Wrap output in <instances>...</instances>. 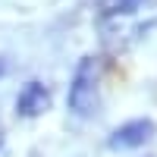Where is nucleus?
<instances>
[{
    "instance_id": "obj_5",
    "label": "nucleus",
    "mask_w": 157,
    "mask_h": 157,
    "mask_svg": "<svg viewBox=\"0 0 157 157\" xmlns=\"http://www.w3.org/2000/svg\"><path fill=\"white\" fill-rule=\"evenodd\" d=\"M3 72H6V63H3V60H0V78H3Z\"/></svg>"
},
{
    "instance_id": "obj_1",
    "label": "nucleus",
    "mask_w": 157,
    "mask_h": 157,
    "mask_svg": "<svg viewBox=\"0 0 157 157\" xmlns=\"http://www.w3.org/2000/svg\"><path fill=\"white\" fill-rule=\"evenodd\" d=\"M101 78H104V60L88 54L78 60V66L72 72V82H69V94L66 104L75 116H91L101 104Z\"/></svg>"
},
{
    "instance_id": "obj_2",
    "label": "nucleus",
    "mask_w": 157,
    "mask_h": 157,
    "mask_svg": "<svg viewBox=\"0 0 157 157\" xmlns=\"http://www.w3.org/2000/svg\"><path fill=\"white\" fill-rule=\"evenodd\" d=\"M154 135H157V123L148 120V116H138V120H129L123 126H116L107 138V145L113 151H135L141 145H148Z\"/></svg>"
},
{
    "instance_id": "obj_6",
    "label": "nucleus",
    "mask_w": 157,
    "mask_h": 157,
    "mask_svg": "<svg viewBox=\"0 0 157 157\" xmlns=\"http://www.w3.org/2000/svg\"><path fill=\"white\" fill-rule=\"evenodd\" d=\"M3 141H6V138H3V129H0V151H3Z\"/></svg>"
},
{
    "instance_id": "obj_3",
    "label": "nucleus",
    "mask_w": 157,
    "mask_h": 157,
    "mask_svg": "<svg viewBox=\"0 0 157 157\" xmlns=\"http://www.w3.org/2000/svg\"><path fill=\"white\" fill-rule=\"evenodd\" d=\"M50 101H54L50 88L44 82H38V78H32V82H25L22 91L16 94V113L22 120H35V116H41V113L50 110Z\"/></svg>"
},
{
    "instance_id": "obj_4",
    "label": "nucleus",
    "mask_w": 157,
    "mask_h": 157,
    "mask_svg": "<svg viewBox=\"0 0 157 157\" xmlns=\"http://www.w3.org/2000/svg\"><path fill=\"white\" fill-rule=\"evenodd\" d=\"M151 3H157V0H110V3H107V13H110V16H132V13L145 10V6H151Z\"/></svg>"
}]
</instances>
